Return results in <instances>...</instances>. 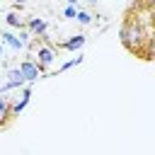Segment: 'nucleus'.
<instances>
[{
  "mask_svg": "<svg viewBox=\"0 0 155 155\" xmlns=\"http://www.w3.org/2000/svg\"><path fill=\"white\" fill-rule=\"evenodd\" d=\"M119 39H121V44H124L131 53L145 58V46H148L150 34H148L140 24H136L133 19H124V24H121V29H119Z\"/></svg>",
  "mask_w": 155,
  "mask_h": 155,
  "instance_id": "1",
  "label": "nucleus"
},
{
  "mask_svg": "<svg viewBox=\"0 0 155 155\" xmlns=\"http://www.w3.org/2000/svg\"><path fill=\"white\" fill-rule=\"evenodd\" d=\"M7 78H10V80H7V82L0 87V92H7V90H17V87H24V82H27L19 68H12V70L7 73Z\"/></svg>",
  "mask_w": 155,
  "mask_h": 155,
  "instance_id": "2",
  "label": "nucleus"
},
{
  "mask_svg": "<svg viewBox=\"0 0 155 155\" xmlns=\"http://www.w3.org/2000/svg\"><path fill=\"white\" fill-rule=\"evenodd\" d=\"M19 70H22V75H24L27 82H34V80L41 78V68H39L34 61H22V63H19Z\"/></svg>",
  "mask_w": 155,
  "mask_h": 155,
  "instance_id": "3",
  "label": "nucleus"
},
{
  "mask_svg": "<svg viewBox=\"0 0 155 155\" xmlns=\"http://www.w3.org/2000/svg\"><path fill=\"white\" fill-rule=\"evenodd\" d=\"M24 27L29 29V34H34V36H39V39H44V36H46V31H48V24H46V19H41V17H34V19H29Z\"/></svg>",
  "mask_w": 155,
  "mask_h": 155,
  "instance_id": "4",
  "label": "nucleus"
},
{
  "mask_svg": "<svg viewBox=\"0 0 155 155\" xmlns=\"http://www.w3.org/2000/svg\"><path fill=\"white\" fill-rule=\"evenodd\" d=\"M53 58H56V51H53L51 46H39V48H36V65H39V68L51 65Z\"/></svg>",
  "mask_w": 155,
  "mask_h": 155,
  "instance_id": "5",
  "label": "nucleus"
},
{
  "mask_svg": "<svg viewBox=\"0 0 155 155\" xmlns=\"http://www.w3.org/2000/svg\"><path fill=\"white\" fill-rule=\"evenodd\" d=\"M85 34H75V36H70V39H65V41H61L58 46L61 48H65V51H80L82 46H85Z\"/></svg>",
  "mask_w": 155,
  "mask_h": 155,
  "instance_id": "6",
  "label": "nucleus"
},
{
  "mask_svg": "<svg viewBox=\"0 0 155 155\" xmlns=\"http://www.w3.org/2000/svg\"><path fill=\"white\" fill-rule=\"evenodd\" d=\"M0 39H2L10 48H15V51H22V48H24V44L19 41V36H15L12 31H2V36H0Z\"/></svg>",
  "mask_w": 155,
  "mask_h": 155,
  "instance_id": "7",
  "label": "nucleus"
},
{
  "mask_svg": "<svg viewBox=\"0 0 155 155\" xmlns=\"http://www.w3.org/2000/svg\"><path fill=\"white\" fill-rule=\"evenodd\" d=\"M7 24H10V27H15V29H24V24H27V22H24L17 12H10V15H7Z\"/></svg>",
  "mask_w": 155,
  "mask_h": 155,
  "instance_id": "8",
  "label": "nucleus"
},
{
  "mask_svg": "<svg viewBox=\"0 0 155 155\" xmlns=\"http://www.w3.org/2000/svg\"><path fill=\"white\" fill-rule=\"evenodd\" d=\"M145 61H155V34H150L148 46H145Z\"/></svg>",
  "mask_w": 155,
  "mask_h": 155,
  "instance_id": "9",
  "label": "nucleus"
},
{
  "mask_svg": "<svg viewBox=\"0 0 155 155\" xmlns=\"http://www.w3.org/2000/svg\"><path fill=\"white\" fill-rule=\"evenodd\" d=\"M10 107H12V104L7 102V97H2V94H0V114H5L7 119H12V111H10Z\"/></svg>",
  "mask_w": 155,
  "mask_h": 155,
  "instance_id": "10",
  "label": "nucleus"
},
{
  "mask_svg": "<svg viewBox=\"0 0 155 155\" xmlns=\"http://www.w3.org/2000/svg\"><path fill=\"white\" fill-rule=\"evenodd\" d=\"M75 19H78L80 24H90V22H92V15H90V12H85V10H78Z\"/></svg>",
  "mask_w": 155,
  "mask_h": 155,
  "instance_id": "11",
  "label": "nucleus"
},
{
  "mask_svg": "<svg viewBox=\"0 0 155 155\" xmlns=\"http://www.w3.org/2000/svg\"><path fill=\"white\" fill-rule=\"evenodd\" d=\"M75 15H78V7H75V5H68V7L63 10V17H65V19H75Z\"/></svg>",
  "mask_w": 155,
  "mask_h": 155,
  "instance_id": "12",
  "label": "nucleus"
},
{
  "mask_svg": "<svg viewBox=\"0 0 155 155\" xmlns=\"http://www.w3.org/2000/svg\"><path fill=\"white\" fill-rule=\"evenodd\" d=\"M80 63H82V56L78 53V58H73V61H68V63H63V65H61V70H68V68H73V65H80Z\"/></svg>",
  "mask_w": 155,
  "mask_h": 155,
  "instance_id": "13",
  "label": "nucleus"
},
{
  "mask_svg": "<svg viewBox=\"0 0 155 155\" xmlns=\"http://www.w3.org/2000/svg\"><path fill=\"white\" fill-rule=\"evenodd\" d=\"M138 2H143V5H145V7H150V10H153V12H155V0H138Z\"/></svg>",
  "mask_w": 155,
  "mask_h": 155,
  "instance_id": "14",
  "label": "nucleus"
},
{
  "mask_svg": "<svg viewBox=\"0 0 155 155\" xmlns=\"http://www.w3.org/2000/svg\"><path fill=\"white\" fill-rule=\"evenodd\" d=\"M68 5H78V0H68Z\"/></svg>",
  "mask_w": 155,
  "mask_h": 155,
  "instance_id": "15",
  "label": "nucleus"
},
{
  "mask_svg": "<svg viewBox=\"0 0 155 155\" xmlns=\"http://www.w3.org/2000/svg\"><path fill=\"white\" fill-rule=\"evenodd\" d=\"M87 2H90V5H97V0H87Z\"/></svg>",
  "mask_w": 155,
  "mask_h": 155,
  "instance_id": "16",
  "label": "nucleus"
},
{
  "mask_svg": "<svg viewBox=\"0 0 155 155\" xmlns=\"http://www.w3.org/2000/svg\"><path fill=\"white\" fill-rule=\"evenodd\" d=\"M0 56H2V41H0Z\"/></svg>",
  "mask_w": 155,
  "mask_h": 155,
  "instance_id": "17",
  "label": "nucleus"
},
{
  "mask_svg": "<svg viewBox=\"0 0 155 155\" xmlns=\"http://www.w3.org/2000/svg\"><path fill=\"white\" fill-rule=\"evenodd\" d=\"M15 2H27V0H15Z\"/></svg>",
  "mask_w": 155,
  "mask_h": 155,
  "instance_id": "18",
  "label": "nucleus"
}]
</instances>
